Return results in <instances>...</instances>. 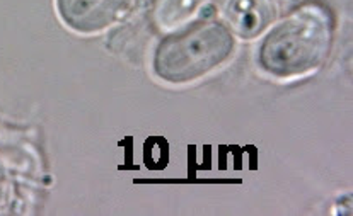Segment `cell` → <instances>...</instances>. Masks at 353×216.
<instances>
[{"mask_svg":"<svg viewBox=\"0 0 353 216\" xmlns=\"http://www.w3.org/2000/svg\"><path fill=\"white\" fill-rule=\"evenodd\" d=\"M333 17L321 3H305L276 24L259 46V65L275 77L318 68L330 55Z\"/></svg>","mask_w":353,"mask_h":216,"instance_id":"1","label":"cell"},{"mask_svg":"<svg viewBox=\"0 0 353 216\" xmlns=\"http://www.w3.org/2000/svg\"><path fill=\"white\" fill-rule=\"evenodd\" d=\"M234 36L215 21L198 23L164 39L157 48L156 74L172 84H186L203 77L232 55Z\"/></svg>","mask_w":353,"mask_h":216,"instance_id":"2","label":"cell"},{"mask_svg":"<svg viewBox=\"0 0 353 216\" xmlns=\"http://www.w3.org/2000/svg\"><path fill=\"white\" fill-rule=\"evenodd\" d=\"M132 0H57L60 17L72 30L97 32L125 16Z\"/></svg>","mask_w":353,"mask_h":216,"instance_id":"3","label":"cell"},{"mask_svg":"<svg viewBox=\"0 0 353 216\" xmlns=\"http://www.w3.org/2000/svg\"><path fill=\"white\" fill-rule=\"evenodd\" d=\"M225 16L237 34L253 38L268 26L273 7L268 0H229Z\"/></svg>","mask_w":353,"mask_h":216,"instance_id":"4","label":"cell"},{"mask_svg":"<svg viewBox=\"0 0 353 216\" xmlns=\"http://www.w3.org/2000/svg\"><path fill=\"white\" fill-rule=\"evenodd\" d=\"M208 0H161L157 6V24L164 30H174L193 19Z\"/></svg>","mask_w":353,"mask_h":216,"instance_id":"5","label":"cell"}]
</instances>
